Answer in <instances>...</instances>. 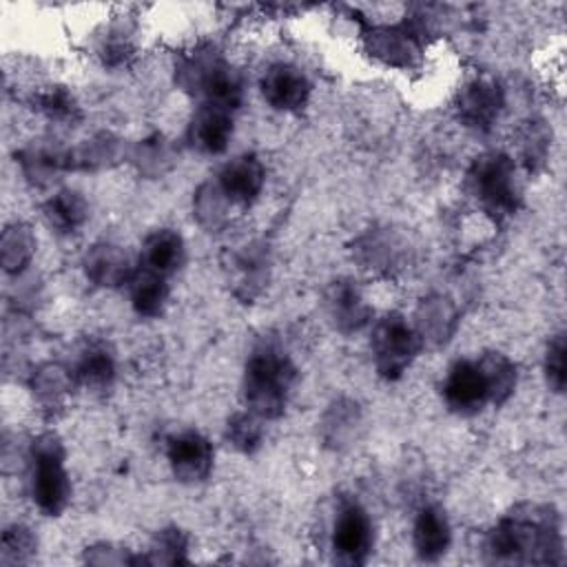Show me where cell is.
<instances>
[{"label":"cell","instance_id":"cell-15","mask_svg":"<svg viewBox=\"0 0 567 567\" xmlns=\"http://www.w3.org/2000/svg\"><path fill=\"white\" fill-rule=\"evenodd\" d=\"M326 308L334 328L346 334L361 330L372 317V308L368 306L363 292L350 279H339L330 284L326 292Z\"/></svg>","mask_w":567,"mask_h":567},{"label":"cell","instance_id":"cell-10","mask_svg":"<svg viewBox=\"0 0 567 567\" xmlns=\"http://www.w3.org/2000/svg\"><path fill=\"white\" fill-rule=\"evenodd\" d=\"M259 89L266 104L281 113H295L303 109L312 91L306 73L288 62H277L268 66L261 75Z\"/></svg>","mask_w":567,"mask_h":567},{"label":"cell","instance_id":"cell-25","mask_svg":"<svg viewBox=\"0 0 567 567\" xmlns=\"http://www.w3.org/2000/svg\"><path fill=\"white\" fill-rule=\"evenodd\" d=\"M476 363L487 383L489 401L496 405H503L516 388L518 374H516L514 361L507 359L503 352H485Z\"/></svg>","mask_w":567,"mask_h":567},{"label":"cell","instance_id":"cell-22","mask_svg":"<svg viewBox=\"0 0 567 567\" xmlns=\"http://www.w3.org/2000/svg\"><path fill=\"white\" fill-rule=\"evenodd\" d=\"M42 213L51 228L69 235V233H75L78 228H82L84 221L89 219V204L78 190L62 188L44 202Z\"/></svg>","mask_w":567,"mask_h":567},{"label":"cell","instance_id":"cell-34","mask_svg":"<svg viewBox=\"0 0 567 567\" xmlns=\"http://www.w3.org/2000/svg\"><path fill=\"white\" fill-rule=\"evenodd\" d=\"M35 536L24 525H13L4 529L2 545H0V563L2 565H18L27 563L35 551Z\"/></svg>","mask_w":567,"mask_h":567},{"label":"cell","instance_id":"cell-29","mask_svg":"<svg viewBox=\"0 0 567 567\" xmlns=\"http://www.w3.org/2000/svg\"><path fill=\"white\" fill-rule=\"evenodd\" d=\"M193 208H195L199 224L210 230L224 226L230 217V202L221 195V190L215 186V182H208L197 190Z\"/></svg>","mask_w":567,"mask_h":567},{"label":"cell","instance_id":"cell-32","mask_svg":"<svg viewBox=\"0 0 567 567\" xmlns=\"http://www.w3.org/2000/svg\"><path fill=\"white\" fill-rule=\"evenodd\" d=\"M186 551H188V538L182 529L177 527H166L157 532V536L151 543L148 556L144 563L151 565H175V563H186Z\"/></svg>","mask_w":567,"mask_h":567},{"label":"cell","instance_id":"cell-14","mask_svg":"<svg viewBox=\"0 0 567 567\" xmlns=\"http://www.w3.org/2000/svg\"><path fill=\"white\" fill-rule=\"evenodd\" d=\"M188 142L195 151L204 155H219L228 148L233 137V115L226 109L202 104L190 124H188Z\"/></svg>","mask_w":567,"mask_h":567},{"label":"cell","instance_id":"cell-30","mask_svg":"<svg viewBox=\"0 0 567 567\" xmlns=\"http://www.w3.org/2000/svg\"><path fill=\"white\" fill-rule=\"evenodd\" d=\"M226 439L228 443L244 452V454H252L255 450H259L261 441H264V427H261V419L257 414H252L250 410L246 412H235L228 419L226 425Z\"/></svg>","mask_w":567,"mask_h":567},{"label":"cell","instance_id":"cell-3","mask_svg":"<svg viewBox=\"0 0 567 567\" xmlns=\"http://www.w3.org/2000/svg\"><path fill=\"white\" fill-rule=\"evenodd\" d=\"M467 190L496 221L512 217L520 206L516 166L505 153H485L467 171Z\"/></svg>","mask_w":567,"mask_h":567},{"label":"cell","instance_id":"cell-24","mask_svg":"<svg viewBox=\"0 0 567 567\" xmlns=\"http://www.w3.org/2000/svg\"><path fill=\"white\" fill-rule=\"evenodd\" d=\"M456 326V312L452 308V303L443 297H430L427 301L421 303L419 312H416V332L421 337V341H434V343H443Z\"/></svg>","mask_w":567,"mask_h":567},{"label":"cell","instance_id":"cell-8","mask_svg":"<svg viewBox=\"0 0 567 567\" xmlns=\"http://www.w3.org/2000/svg\"><path fill=\"white\" fill-rule=\"evenodd\" d=\"M443 401L456 414H476L489 401L487 383L476 361L458 359L447 368L443 379Z\"/></svg>","mask_w":567,"mask_h":567},{"label":"cell","instance_id":"cell-4","mask_svg":"<svg viewBox=\"0 0 567 567\" xmlns=\"http://www.w3.org/2000/svg\"><path fill=\"white\" fill-rule=\"evenodd\" d=\"M179 84L199 95L202 104L235 111L244 100L241 75L215 51L190 53L177 69Z\"/></svg>","mask_w":567,"mask_h":567},{"label":"cell","instance_id":"cell-23","mask_svg":"<svg viewBox=\"0 0 567 567\" xmlns=\"http://www.w3.org/2000/svg\"><path fill=\"white\" fill-rule=\"evenodd\" d=\"M122 157V142L111 133H97L69 151V171H97Z\"/></svg>","mask_w":567,"mask_h":567},{"label":"cell","instance_id":"cell-20","mask_svg":"<svg viewBox=\"0 0 567 567\" xmlns=\"http://www.w3.org/2000/svg\"><path fill=\"white\" fill-rule=\"evenodd\" d=\"M24 177L35 186L51 184L62 171H69V151L51 144L35 142L18 153Z\"/></svg>","mask_w":567,"mask_h":567},{"label":"cell","instance_id":"cell-11","mask_svg":"<svg viewBox=\"0 0 567 567\" xmlns=\"http://www.w3.org/2000/svg\"><path fill=\"white\" fill-rule=\"evenodd\" d=\"M365 47L370 55L388 66L410 69L419 62L423 47L419 31L408 24L399 27H374L365 33Z\"/></svg>","mask_w":567,"mask_h":567},{"label":"cell","instance_id":"cell-7","mask_svg":"<svg viewBox=\"0 0 567 567\" xmlns=\"http://www.w3.org/2000/svg\"><path fill=\"white\" fill-rule=\"evenodd\" d=\"M332 551L343 565H363L372 551V520L354 501L341 503L334 516Z\"/></svg>","mask_w":567,"mask_h":567},{"label":"cell","instance_id":"cell-33","mask_svg":"<svg viewBox=\"0 0 567 567\" xmlns=\"http://www.w3.org/2000/svg\"><path fill=\"white\" fill-rule=\"evenodd\" d=\"M565 354H567V341H565V332H556L545 350V361H543V370H545V381L549 385L551 392L563 394L565 392V383H567V363H565Z\"/></svg>","mask_w":567,"mask_h":567},{"label":"cell","instance_id":"cell-1","mask_svg":"<svg viewBox=\"0 0 567 567\" xmlns=\"http://www.w3.org/2000/svg\"><path fill=\"white\" fill-rule=\"evenodd\" d=\"M492 563L554 565L563 560L560 518L554 507L523 503L503 516L485 545Z\"/></svg>","mask_w":567,"mask_h":567},{"label":"cell","instance_id":"cell-6","mask_svg":"<svg viewBox=\"0 0 567 567\" xmlns=\"http://www.w3.org/2000/svg\"><path fill=\"white\" fill-rule=\"evenodd\" d=\"M370 346L379 377L385 381H396L412 365L423 348V341L403 315L388 312L377 321Z\"/></svg>","mask_w":567,"mask_h":567},{"label":"cell","instance_id":"cell-19","mask_svg":"<svg viewBox=\"0 0 567 567\" xmlns=\"http://www.w3.org/2000/svg\"><path fill=\"white\" fill-rule=\"evenodd\" d=\"M71 372L78 383L93 392L109 390L115 379V357L104 343L89 341L78 350Z\"/></svg>","mask_w":567,"mask_h":567},{"label":"cell","instance_id":"cell-35","mask_svg":"<svg viewBox=\"0 0 567 567\" xmlns=\"http://www.w3.org/2000/svg\"><path fill=\"white\" fill-rule=\"evenodd\" d=\"M35 106L55 122H73L80 115L75 97L64 86H49L47 91L35 95Z\"/></svg>","mask_w":567,"mask_h":567},{"label":"cell","instance_id":"cell-27","mask_svg":"<svg viewBox=\"0 0 567 567\" xmlns=\"http://www.w3.org/2000/svg\"><path fill=\"white\" fill-rule=\"evenodd\" d=\"M359 423H361V414H359L357 403H352L350 399L334 401L321 423L326 443L332 447L348 445V441L354 436Z\"/></svg>","mask_w":567,"mask_h":567},{"label":"cell","instance_id":"cell-16","mask_svg":"<svg viewBox=\"0 0 567 567\" xmlns=\"http://www.w3.org/2000/svg\"><path fill=\"white\" fill-rule=\"evenodd\" d=\"M84 275L100 288H117L122 284H128L133 277V266L128 255L109 241L93 244L82 259Z\"/></svg>","mask_w":567,"mask_h":567},{"label":"cell","instance_id":"cell-5","mask_svg":"<svg viewBox=\"0 0 567 567\" xmlns=\"http://www.w3.org/2000/svg\"><path fill=\"white\" fill-rule=\"evenodd\" d=\"M31 496L38 509L47 516H58L69 505L71 483L64 470L62 441L47 432L31 443Z\"/></svg>","mask_w":567,"mask_h":567},{"label":"cell","instance_id":"cell-18","mask_svg":"<svg viewBox=\"0 0 567 567\" xmlns=\"http://www.w3.org/2000/svg\"><path fill=\"white\" fill-rule=\"evenodd\" d=\"M184 255V237L173 228H157L142 244V268L168 277L182 268Z\"/></svg>","mask_w":567,"mask_h":567},{"label":"cell","instance_id":"cell-17","mask_svg":"<svg viewBox=\"0 0 567 567\" xmlns=\"http://www.w3.org/2000/svg\"><path fill=\"white\" fill-rule=\"evenodd\" d=\"M452 540L447 514L439 505H425L414 520L412 543L421 560H439Z\"/></svg>","mask_w":567,"mask_h":567},{"label":"cell","instance_id":"cell-12","mask_svg":"<svg viewBox=\"0 0 567 567\" xmlns=\"http://www.w3.org/2000/svg\"><path fill=\"white\" fill-rule=\"evenodd\" d=\"M505 97L498 82L476 78L467 82L456 97V111L465 126L476 131H489L503 111Z\"/></svg>","mask_w":567,"mask_h":567},{"label":"cell","instance_id":"cell-28","mask_svg":"<svg viewBox=\"0 0 567 567\" xmlns=\"http://www.w3.org/2000/svg\"><path fill=\"white\" fill-rule=\"evenodd\" d=\"M35 237L27 224L7 226L0 241L2 266L7 272H20L33 257Z\"/></svg>","mask_w":567,"mask_h":567},{"label":"cell","instance_id":"cell-2","mask_svg":"<svg viewBox=\"0 0 567 567\" xmlns=\"http://www.w3.org/2000/svg\"><path fill=\"white\" fill-rule=\"evenodd\" d=\"M297 381L290 357L275 346H259L244 365L241 394L246 410L259 419H279Z\"/></svg>","mask_w":567,"mask_h":567},{"label":"cell","instance_id":"cell-21","mask_svg":"<svg viewBox=\"0 0 567 567\" xmlns=\"http://www.w3.org/2000/svg\"><path fill=\"white\" fill-rule=\"evenodd\" d=\"M128 297L131 306L140 317H157L164 312L168 303V286L166 277L142 268L135 270L128 281Z\"/></svg>","mask_w":567,"mask_h":567},{"label":"cell","instance_id":"cell-31","mask_svg":"<svg viewBox=\"0 0 567 567\" xmlns=\"http://www.w3.org/2000/svg\"><path fill=\"white\" fill-rule=\"evenodd\" d=\"M133 164L137 166L140 173L157 177L173 164V151L168 142L159 133H155L135 146Z\"/></svg>","mask_w":567,"mask_h":567},{"label":"cell","instance_id":"cell-13","mask_svg":"<svg viewBox=\"0 0 567 567\" xmlns=\"http://www.w3.org/2000/svg\"><path fill=\"white\" fill-rule=\"evenodd\" d=\"M264 182L266 171L261 159L252 153H244L221 166L215 186L230 202V206H248L259 197Z\"/></svg>","mask_w":567,"mask_h":567},{"label":"cell","instance_id":"cell-26","mask_svg":"<svg viewBox=\"0 0 567 567\" xmlns=\"http://www.w3.org/2000/svg\"><path fill=\"white\" fill-rule=\"evenodd\" d=\"M73 381H75L73 372H69V370L62 368V365L49 363V365H42V368L33 374L31 388H33L35 399H38L44 408L58 410V408L64 405V399H66V394L71 392Z\"/></svg>","mask_w":567,"mask_h":567},{"label":"cell","instance_id":"cell-9","mask_svg":"<svg viewBox=\"0 0 567 567\" xmlns=\"http://www.w3.org/2000/svg\"><path fill=\"white\" fill-rule=\"evenodd\" d=\"M166 456L179 483H202L213 470V445L195 430L173 434L166 445Z\"/></svg>","mask_w":567,"mask_h":567}]
</instances>
